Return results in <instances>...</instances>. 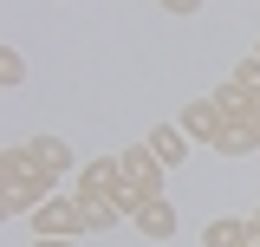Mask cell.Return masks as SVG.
Listing matches in <instances>:
<instances>
[{
    "mask_svg": "<svg viewBox=\"0 0 260 247\" xmlns=\"http://www.w3.org/2000/svg\"><path fill=\"white\" fill-rule=\"evenodd\" d=\"M202 247H247V221H208Z\"/></svg>",
    "mask_w": 260,
    "mask_h": 247,
    "instance_id": "12",
    "label": "cell"
},
{
    "mask_svg": "<svg viewBox=\"0 0 260 247\" xmlns=\"http://www.w3.org/2000/svg\"><path fill=\"white\" fill-rule=\"evenodd\" d=\"M32 234H85V215H78V195H52L46 208H32Z\"/></svg>",
    "mask_w": 260,
    "mask_h": 247,
    "instance_id": "3",
    "label": "cell"
},
{
    "mask_svg": "<svg viewBox=\"0 0 260 247\" xmlns=\"http://www.w3.org/2000/svg\"><path fill=\"white\" fill-rule=\"evenodd\" d=\"M221 104L215 98H195V104H182V137H195V143H215L221 137Z\"/></svg>",
    "mask_w": 260,
    "mask_h": 247,
    "instance_id": "5",
    "label": "cell"
},
{
    "mask_svg": "<svg viewBox=\"0 0 260 247\" xmlns=\"http://www.w3.org/2000/svg\"><path fill=\"white\" fill-rule=\"evenodd\" d=\"M150 156H156L162 169H176V163L189 156V143H182V123H156V130H150Z\"/></svg>",
    "mask_w": 260,
    "mask_h": 247,
    "instance_id": "8",
    "label": "cell"
},
{
    "mask_svg": "<svg viewBox=\"0 0 260 247\" xmlns=\"http://www.w3.org/2000/svg\"><path fill=\"white\" fill-rule=\"evenodd\" d=\"M78 215H85V234H104V228H117V221H124V208H117V202H104V195H85V189H78Z\"/></svg>",
    "mask_w": 260,
    "mask_h": 247,
    "instance_id": "10",
    "label": "cell"
},
{
    "mask_svg": "<svg viewBox=\"0 0 260 247\" xmlns=\"http://www.w3.org/2000/svg\"><path fill=\"white\" fill-rule=\"evenodd\" d=\"M78 189H85V195H104V202H117L124 215L143 208V195L124 182V163H117V156H91V163L78 169Z\"/></svg>",
    "mask_w": 260,
    "mask_h": 247,
    "instance_id": "2",
    "label": "cell"
},
{
    "mask_svg": "<svg viewBox=\"0 0 260 247\" xmlns=\"http://www.w3.org/2000/svg\"><path fill=\"white\" fill-rule=\"evenodd\" d=\"M117 163H124V182L137 189L143 202H150V195H162V163L150 156V143H130V150L117 156Z\"/></svg>",
    "mask_w": 260,
    "mask_h": 247,
    "instance_id": "4",
    "label": "cell"
},
{
    "mask_svg": "<svg viewBox=\"0 0 260 247\" xmlns=\"http://www.w3.org/2000/svg\"><path fill=\"white\" fill-rule=\"evenodd\" d=\"M215 150H221V156H247V150H260V137L247 130V123H221V137H215Z\"/></svg>",
    "mask_w": 260,
    "mask_h": 247,
    "instance_id": "11",
    "label": "cell"
},
{
    "mask_svg": "<svg viewBox=\"0 0 260 247\" xmlns=\"http://www.w3.org/2000/svg\"><path fill=\"white\" fill-rule=\"evenodd\" d=\"M130 221H137V234H150V241H169V234H176V202H169V195H150V202H143Z\"/></svg>",
    "mask_w": 260,
    "mask_h": 247,
    "instance_id": "6",
    "label": "cell"
},
{
    "mask_svg": "<svg viewBox=\"0 0 260 247\" xmlns=\"http://www.w3.org/2000/svg\"><path fill=\"white\" fill-rule=\"evenodd\" d=\"M52 182L39 163H32V143H7L0 150V215H32L52 202Z\"/></svg>",
    "mask_w": 260,
    "mask_h": 247,
    "instance_id": "1",
    "label": "cell"
},
{
    "mask_svg": "<svg viewBox=\"0 0 260 247\" xmlns=\"http://www.w3.org/2000/svg\"><path fill=\"white\" fill-rule=\"evenodd\" d=\"M32 247H78L72 234H32Z\"/></svg>",
    "mask_w": 260,
    "mask_h": 247,
    "instance_id": "15",
    "label": "cell"
},
{
    "mask_svg": "<svg viewBox=\"0 0 260 247\" xmlns=\"http://www.w3.org/2000/svg\"><path fill=\"white\" fill-rule=\"evenodd\" d=\"M202 0H162V13H195Z\"/></svg>",
    "mask_w": 260,
    "mask_h": 247,
    "instance_id": "16",
    "label": "cell"
},
{
    "mask_svg": "<svg viewBox=\"0 0 260 247\" xmlns=\"http://www.w3.org/2000/svg\"><path fill=\"white\" fill-rule=\"evenodd\" d=\"M215 104H221V117H228V123H247V130L260 137V98H254V91H241V85H221V91H215Z\"/></svg>",
    "mask_w": 260,
    "mask_h": 247,
    "instance_id": "7",
    "label": "cell"
},
{
    "mask_svg": "<svg viewBox=\"0 0 260 247\" xmlns=\"http://www.w3.org/2000/svg\"><path fill=\"white\" fill-rule=\"evenodd\" d=\"M228 85H241V91H254V98H260V59H241V65H234V78H228Z\"/></svg>",
    "mask_w": 260,
    "mask_h": 247,
    "instance_id": "14",
    "label": "cell"
},
{
    "mask_svg": "<svg viewBox=\"0 0 260 247\" xmlns=\"http://www.w3.org/2000/svg\"><path fill=\"white\" fill-rule=\"evenodd\" d=\"M26 143H32V163H39L46 176H65V169L78 163V156H72V143H59V137H26Z\"/></svg>",
    "mask_w": 260,
    "mask_h": 247,
    "instance_id": "9",
    "label": "cell"
},
{
    "mask_svg": "<svg viewBox=\"0 0 260 247\" xmlns=\"http://www.w3.org/2000/svg\"><path fill=\"white\" fill-rule=\"evenodd\" d=\"M0 85H7V91L26 85V59H20V52H0Z\"/></svg>",
    "mask_w": 260,
    "mask_h": 247,
    "instance_id": "13",
    "label": "cell"
}]
</instances>
